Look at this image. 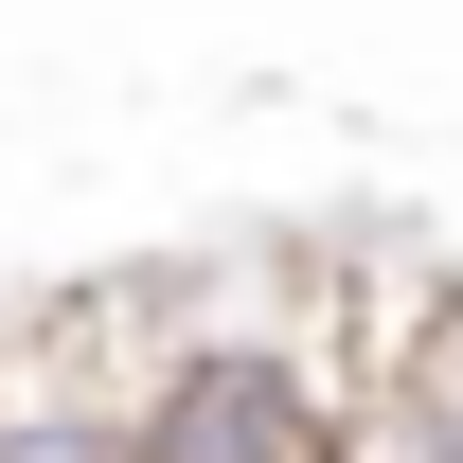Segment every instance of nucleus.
I'll return each instance as SVG.
<instances>
[{
	"instance_id": "1",
	"label": "nucleus",
	"mask_w": 463,
	"mask_h": 463,
	"mask_svg": "<svg viewBox=\"0 0 463 463\" xmlns=\"http://www.w3.org/2000/svg\"><path fill=\"white\" fill-rule=\"evenodd\" d=\"M339 463H463V286H446V321H428V356H410V392L339 410Z\"/></svg>"
}]
</instances>
